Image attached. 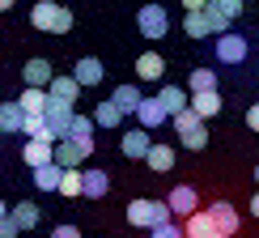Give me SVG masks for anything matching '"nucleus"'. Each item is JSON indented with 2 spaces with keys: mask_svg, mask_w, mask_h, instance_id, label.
I'll return each mask as SVG.
<instances>
[{
  "mask_svg": "<svg viewBox=\"0 0 259 238\" xmlns=\"http://www.w3.org/2000/svg\"><path fill=\"white\" fill-rule=\"evenodd\" d=\"M136 26H140V34H145V38L157 43V38H166V30H170V13L161 5H145L136 13Z\"/></svg>",
  "mask_w": 259,
  "mask_h": 238,
  "instance_id": "obj_5",
  "label": "nucleus"
},
{
  "mask_svg": "<svg viewBox=\"0 0 259 238\" xmlns=\"http://www.w3.org/2000/svg\"><path fill=\"white\" fill-rule=\"evenodd\" d=\"M208 217H212V225H217V238H230V234H238V225H242L230 200H212V204H208Z\"/></svg>",
  "mask_w": 259,
  "mask_h": 238,
  "instance_id": "obj_8",
  "label": "nucleus"
},
{
  "mask_svg": "<svg viewBox=\"0 0 259 238\" xmlns=\"http://www.w3.org/2000/svg\"><path fill=\"white\" fill-rule=\"evenodd\" d=\"M94 124H98V128H119V124H123V111H119V102H115V98L98 102V106H94Z\"/></svg>",
  "mask_w": 259,
  "mask_h": 238,
  "instance_id": "obj_26",
  "label": "nucleus"
},
{
  "mask_svg": "<svg viewBox=\"0 0 259 238\" xmlns=\"http://www.w3.org/2000/svg\"><path fill=\"white\" fill-rule=\"evenodd\" d=\"M170 124H175V132H179V145H183V149H191V153H196V149L208 145V128H204L208 119L191 111V102L183 106L179 115H170Z\"/></svg>",
  "mask_w": 259,
  "mask_h": 238,
  "instance_id": "obj_2",
  "label": "nucleus"
},
{
  "mask_svg": "<svg viewBox=\"0 0 259 238\" xmlns=\"http://www.w3.org/2000/svg\"><path fill=\"white\" fill-rule=\"evenodd\" d=\"M13 234H21V230H17V221L5 213V217H0V238H13Z\"/></svg>",
  "mask_w": 259,
  "mask_h": 238,
  "instance_id": "obj_34",
  "label": "nucleus"
},
{
  "mask_svg": "<svg viewBox=\"0 0 259 238\" xmlns=\"http://www.w3.org/2000/svg\"><path fill=\"white\" fill-rule=\"evenodd\" d=\"M161 72H166V60H161L157 51H145V56L136 60V77L140 81H161Z\"/></svg>",
  "mask_w": 259,
  "mask_h": 238,
  "instance_id": "obj_18",
  "label": "nucleus"
},
{
  "mask_svg": "<svg viewBox=\"0 0 259 238\" xmlns=\"http://www.w3.org/2000/svg\"><path fill=\"white\" fill-rule=\"evenodd\" d=\"M106 187H111V179L102 175V170H81V196H90V200H102L106 196Z\"/></svg>",
  "mask_w": 259,
  "mask_h": 238,
  "instance_id": "obj_16",
  "label": "nucleus"
},
{
  "mask_svg": "<svg viewBox=\"0 0 259 238\" xmlns=\"http://www.w3.org/2000/svg\"><path fill=\"white\" fill-rule=\"evenodd\" d=\"M56 162H60V166H81V162H85V153H81V145H77V140L60 136V140H56Z\"/></svg>",
  "mask_w": 259,
  "mask_h": 238,
  "instance_id": "obj_27",
  "label": "nucleus"
},
{
  "mask_svg": "<svg viewBox=\"0 0 259 238\" xmlns=\"http://www.w3.org/2000/svg\"><path fill=\"white\" fill-rule=\"evenodd\" d=\"M111 98L119 102V111H123V115H136V106H140V98H145V94H140L136 85H119V90H115Z\"/></svg>",
  "mask_w": 259,
  "mask_h": 238,
  "instance_id": "obj_30",
  "label": "nucleus"
},
{
  "mask_svg": "<svg viewBox=\"0 0 259 238\" xmlns=\"http://www.w3.org/2000/svg\"><path fill=\"white\" fill-rule=\"evenodd\" d=\"M17 102H21L26 115H42V106H47V85H26Z\"/></svg>",
  "mask_w": 259,
  "mask_h": 238,
  "instance_id": "obj_22",
  "label": "nucleus"
},
{
  "mask_svg": "<svg viewBox=\"0 0 259 238\" xmlns=\"http://www.w3.org/2000/svg\"><path fill=\"white\" fill-rule=\"evenodd\" d=\"M9 217H13V221H17V230L26 234V230H34V225H38V204H30V200H21L17 209H9Z\"/></svg>",
  "mask_w": 259,
  "mask_h": 238,
  "instance_id": "obj_28",
  "label": "nucleus"
},
{
  "mask_svg": "<svg viewBox=\"0 0 259 238\" xmlns=\"http://www.w3.org/2000/svg\"><path fill=\"white\" fill-rule=\"evenodd\" d=\"M17 5V0H0V13H9V9H13Z\"/></svg>",
  "mask_w": 259,
  "mask_h": 238,
  "instance_id": "obj_39",
  "label": "nucleus"
},
{
  "mask_svg": "<svg viewBox=\"0 0 259 238\" xmlns=\"http://www.w3.org/2000/svg\"><path fill=\"white\" fill-rule=\"evenodd\" d=\"M102 60H94V56H85V60H77V68H72V77H77L81 81V90H85V85H98L102 81Z\"/></svg>",
  "mask_w": 259,
  "mask_h": 238,
  "instance_id": "obj_20",
  "label": "nucleus"
},
{
  "mask_svg": "<svg viewBox=\"0 0 259 238\" xmlns=\"http://www.w3.org/2000/svg\"><path fill=\"white\" fill-rule=\"evenodd\" d=\"M136 119H140V128H149V132H157L161 124H166V106H161V98H140V106H136Z\"/></svg>",
  "mask_w": 259,
  "mask_h": 238,
  "instance_id": "obj_11",
  "label": "nucleus"
},
{
  "mask_svg": "<svg viewBox=\"0 0 259 238\" xmlns=\"http://www.w3.org/2000/svg\"><path fill=\"white\" fill-rule=\"evenodd\" d=\"M26 166H42V162L56 157V140H42V136H26V149H21Z\"/></svg>",
  "mask_w": 259,
  "mask_h": 238,
  "instance_id": "obj_12",
  "label": "nucleus"
},
{
  "mask_svg": "<svg viewBox=\"0 0 259 238\" xmlns=\"http://www.w3.org/2000/svg\"><path fill=\"white\" fill-rule=\"evenodd\" d=\"M5 213H9V209H5V200H0V217H5Z\"/></svg>",
  "mask_w": 259,
  "mask_h": 238,
  "instance_id": "obj_40",
  "label": "nucleus"
},
{
  "mask_svg": "<svg viewBox=\"0 0 259 238\" xmlns=\"http://www.w3.org/2000/svg\"><path fill=\"white\" fill-rule=\"evenodd\" d=\"M208 0H183V9H204Z\"/></svg>",
  "mask_w": 259,
  "mask_h": 238,
  "instance_id": "obj_37",
  "label": "nucleus"
},
{
  "mask_svg": "<svg viewBox=\"0 0 259 238\" xmlns=\"http://www.w3.org/2000/svg\"><path fill=\"white\" fill-rule=\"evenodd\" d=\"M187 90H191V94H200V90H217V72H212V68H191Z\"/></svg>",
  "mask_w": 259,
  "mask_h": 238,
  "instance_id": "obj_31",
  "label": "nucleus"
},
{
  "mask_svg": "<svg viewBox=\"0 0 259 238\" xmlns=\"http://www.w3.org/2000/svg\"><path fill=\"white\" fill-rule=\"evenodd\" d=\"M81 230H77V225H68V221H64V225H56V238H77Z\"/></svg>",
  "mask_w": 259,
  "mask_h": 238,
  "instance_id": "obj_35",
  "label": "nucleus"
},
{
  "mask_svg": "<svg viewBox=\"0 0 259 238\" xmlns=\"http://www.w3.org/2000/svg\"><path fill=\"white\" fill-rule=\"evenodd\" d=\"M166 204H170V213H175V217L183 221L187 213H196V209H200V191L191 187V183H179V187L166 196Z\"/></svg>",
  "mask_w": 259,
  "mask_h": 238,
  "instance_id": "obj_9",
  "label": "nucleus"
},
{
  "mask_svg": "<svg viewBox=\"0 0 259 238\" xmlns=\"http://www.w3.org/2000/svg\"><path fill=\"white\" fill-rule=\"evenodd\" d=\"M30 26L42 30V34H68L72 30V9L56 5V0H38V5L30 9Z\"/></svg>",
  "mask_w": 259,
  "mask_h": 238,
  "instance_id": "obj_1",
  "label": "nucleus"
},
{
  "mask_svg": "<svg viewBox=\"0 0 259 238\" xmlns=\"http://www.w3.org/2000/svg\"><path fill=\"white\" fill-rule=\"evenodd\" d=\"M157 98H161V106H166V115H179L183 106L191 102V94L183 90V85H161V94H157Z\"/></svg>",
  "mask_w": 259,
  "mask_h": 238,
  "instance_id": "obj_24",
  "label": "nucleus"
},
{
  "mask_svg": "<svg viewBox=\"0 0 259 238\" xmlns=\"http://www.w3.org/2000/svg\"><path fill=\"white\" fill-rule=\"evenodd\" d=\"M153 234H157V238H183V225H179L175 217H166V221L153 225Z\"/></svg>",
  "mask_w": 259,
  "mask_h": 238,
  "instance_id": "obj_33",
  "label": "nucleus"
},
{
  "mask_svg": "<svg viewBox=\"0 0 259 238\" xmlns=\"http://www.w3.org/2000/svg\"><path fill=\"white\" fill-rule=\"evenodd\" d=\"M21 124H26L21 102H0V136L5 132H21Z\"/></svg>",
  "mask_w": 259,
  "mask_h": 238,
  "instance_id": "obj_21",
  "label": "nucleus"
},
{
  "mask_svg": "<svg viewBox=\"0 0 259 238\" xmlns=\"http://www.w3.org/2000/svg\"><path fill=\"white\" fill-rule=\"evenodd\" d=\"M68 124H72V102H60V98L47 94V106H42V136L60 140L64 132H68Z\"/></svg>",
  "mask_w": 259,
  "mask_h": 238,
  "instance_id": "obj_4",
  "label": "nucleus"
},
{
  "mask_svg": "<svg viewBox=\"0 0 259 238\" xmlns=\"http://www.w3.org/2000/svg\"><path fill=\"white\" fill-rule=\"evenodd\" d=\"M47 94H51V98H60V102H77L81 98V81L72 77V72H68V77H60V72H56V77L47 81Z\"/></svg>",
  "mask_w": 259,
  "mask_h": 238,
  "instance_id": "obj_14",
  "label": "nucleus"
},
{
  "mask_svg": "<svg viewBox=\"0 0 259 238\" xmlns=\"http://www.w3.org/2000/svg\"><path fill=\"white\" fill-rule=\"evenodd\" d=\"M56 72H51V64L47 60H30L26 64V85H47Z\"/></svg>",
  "mask_w": 259,
  "mask_h": 238,
  "instance_id": "obj_32",
  "label": "nucleus"
},
{
  "mask_svg": "<svg viewBox=\"0 0 259 238\" xmlns=\"http://www.w3.org/2000/svg\"><path fill=\"white\" fill-rule=\"evenodd\" d=\"M60 175H64V166H60L56 157L42 162V166H34V187H38V191H56V187H60Z\"/></svg>",
  "mask_w": 259,
  "mask_h": 238,
  "instance_id": "obj_17",
  "label": "nucleus"
},
{
  "mask_svg": "<svg viewBox=\"0 0 259 238\" xmlns=\"http://www.w3.org/2000/svg\"><path fill=\"white\" fill-rule=\"evenodd\" d=\"M246 128H251V132H259V102L246 111Z\"/></svg>",
  "mask_w": 259,
  "mask_h": 238,
  "instance_id": "obj_36",
  "label": "nucleus"
},
{
  "mask_svg": "<svg viewBox=\"0 0 259 238\" xmlns=\"http://www.w3.org/2000/svg\"><path fill=\"white\" fill-rule=\"evenodd\" d=\"M149 145H153V136H149V128H136V132H123L119 140V153L123 157H145Z\"/></svg>",
  "mask_w": 259,
  "mask_h": 238,
  "instance_id": "obj_15",
  "label": "nucleus"
},
{
  "mask_svg": "<svg viewBox=\"0 0 259 238\" xmlns=\"http://www.w3.org/2000/svg\"><path fill=\"white\" fill-rule=\"evenodd\" d=\"M255 183H259V166H255Z\"/></svg>",
  "mask_w": 259,
  "mask_h": 238,
  "instance_id": "obj_41",
  "label": "nucleus"
},
{
  "mask_svg": "<svg viewBox=\"0 0 259 238\" xmlns=\"http://www.w3.org/2000/svg\"><path fill=\"white\" fill-rule=\"evenodd\" d=\"M246 56H251V47H246L242 34H234V30H221L217 34V60L221 64H242Z\"/></svg>",
  "mask_w": 259,
  "mask_h": 238,
  "instance_id": "obj_7",
  "label": "nucleus"
},
{
  "mask_svg": "<svg viewBox=\"0 0 259 238\" xmlns=\"http://www.w3.org/2000/svg\"><path fill=\"white\" fill-rule=\"evenodd\" d=\"M145 162H149V170H157V175H166V170H175V149H170V145H149Z\"/></svg>",
  "mask_w": 259,
  "mask_h": 238,
  "instance_id": "obj_25",
  "label": "nucleus"
},
{
  "mask_svg": "<svg viewBox=\"0 0 259 238\" xmlns=\"http://www.w3.org/2000/svg\"><path fill=\"white\" fill-rule=\"evenodd\" d=\"M60 196L64 200H77L81 196V166H64V175H60Z\"/></svg>",
  "mask_w": 259,
  "mask_h": 238,
  "instance_id": "obj_29",
  "label": "nucleus"
},
{
  "mask_svg": "<svg viewBox=\"0 0 259 238\" xmlns=\"http://www.w3.org/2000/svg\"><path fill=\"white\" fill-rule=\"evenodd\" d=\"M166 217H175L166 200H127V225H136V230H153Z\"/></svg>",
  "mask_w": 259,
  "mask_h": 238,
  "instance_id": "obj_3",
  "label": "nucleus"
},
{
  "mask_svg": "<svg viewBox=\"0 0 259 238\" xmlns=\"http://www.w3.org/2000/svg\"><path fill=\"white\" fill-rule=\"evenodd\" d=\"M64 136L77 140L85 157H90V153H94V145H98V140H94V119H85V115H77V111H72V124H68V132H64Z\"/></svg>",
  "mask_w": 259,
  "mask_h": 238,
  "instance_id": "obj_10",
  "label": "nucleus"
},
{
  "mask_svg": "<svg viewBox=\"0 0 259 238\" xmlns=\"http://www.w3.org/2000/svg\"><path fill=\"white\" fill-rule=\"evenodd\" d=\"M183 234H191V238H217V225H212L208 209L187 213V217H183Z\"/></svg>",
  "mask_w": 259,
  "mask_h": 238,
  "instance_id": "obj_13",
  "label": "nucleus"
},
{
  "mask_svg": "<svg viewBox=\"0 0 259 238\" xmlns=\"http://www.w3.org/2000/svg\"><path fill=\"white\" fill-rule=\"evenodd\" d=\"M242 5H246V0H208V5H204V13H208V21H212V34L230 30V21L242 17Z\"/></svg>",
  "mask_w": 259,
  "mask_h": 238,
  "instance_id": "obj_6",
  "label": "nucleus"
},
{
  "mask_svg": "<svg viewBox=\"0 0 259 238\" xmlns=\"http://www.w3.org/2000/svg\"><path fill=\"white\" fill-rule=\"evenodd\" d=\"M251 217H259V191H255V200H251Z\"/></svg>",
  "mask_w": 259,
  "mask_h": 238,
  "instance_id": "obj_38",
  "label": "nucleus"
},
{
  "mask_svg": "<svg viewBox=\"0 0 259 238\" xmlns=\"http://www.w3.org/2000/svg\"><path fill=\"white\" fill-rule=\"evenodd\" d=\"M191 111L204 115V119L221 115V94H217V90H200V94H191Z\"/></svg>",
  "mask_w": 259,
  "mask_h": 238,
  "instance_id": "obj_19",
  "label": "nucleus"
},
{
  "mask_svg": "<svg viewBox=\"0 0 259 238\" xmlns=\"http://www.w3.org/2000/svg\"><path fill=\"white\" fill-rule=\"evenodd\" d=\"M183 30H187L191 38H208V34H212V21H208V13H204V9H187Z\"/></svg>",
  "mask_w": 259,
  "mask_h": 238,
  "instance_id": "obj_23",
  "label": "nucleus"
}]
</instances>
